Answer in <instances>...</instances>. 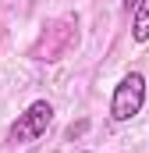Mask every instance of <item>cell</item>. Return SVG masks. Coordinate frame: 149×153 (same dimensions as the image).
<instances>
[{
    "mask_svg": "<svg viewBox=\"0 0 149 153\" xmlns=\"http://www.w3.org/2000/svg\"><path fill=\"white\" fill-rule=\"evenodd\" d=\"M142 107H146V78L139 71H128L114 89L110 117L114 121H131L135 114H142Z\"/></svg>",
    "mask_w": 149,
    "mask_h": 153,
    "instance_id": "6da1fadb",
    "label": "cell"
},
{
    "mask_svg": "<svg viewBox=\"0 0 149 153\" xmlns=\"http://www.w3.org/2000/svg\"><path fill=\"white\" fill-rule=\"evenodd\" d=\"M50 121H53V107L46 100H36V103L25 107V114H18V121L7 132V139L11 143H36L39 135H46Z\"/></svg>",
    "mask_w": 149,
    "mask_h": 153,
    "instance_id": "7a4b0ae2",
    "label": "cell"
},
{
    "mask_svg": "<svg viewBox=\"0 0 149 153\" xmlns=\"http://www.w3.org/2000/svg\"><path fill=\"white\" fill-rule=\"evenodd\" d=\"M131 36L135 43H149V0H139L131 11Z\"/></svg>",
    "mask_w": 149,
    "mask_h": 153,
    "instance_id": "3957f363",
    "label": "cell"
},
{
    "mask_svg": "<svg viewBox=\"0 0 149 153\" xmlns=\"http://www.w3.org/2000/svg\"><path fill=\"white\" fill-rule=\"evenodd\" d=\"M135 4H139V0H124V7H128V11H135Z\"/></svg>",
    "mask_w": 149,
    "mask_h": 153,
    "instance_id": "277c9868",
    "label": "cell"
}]
</instances>
